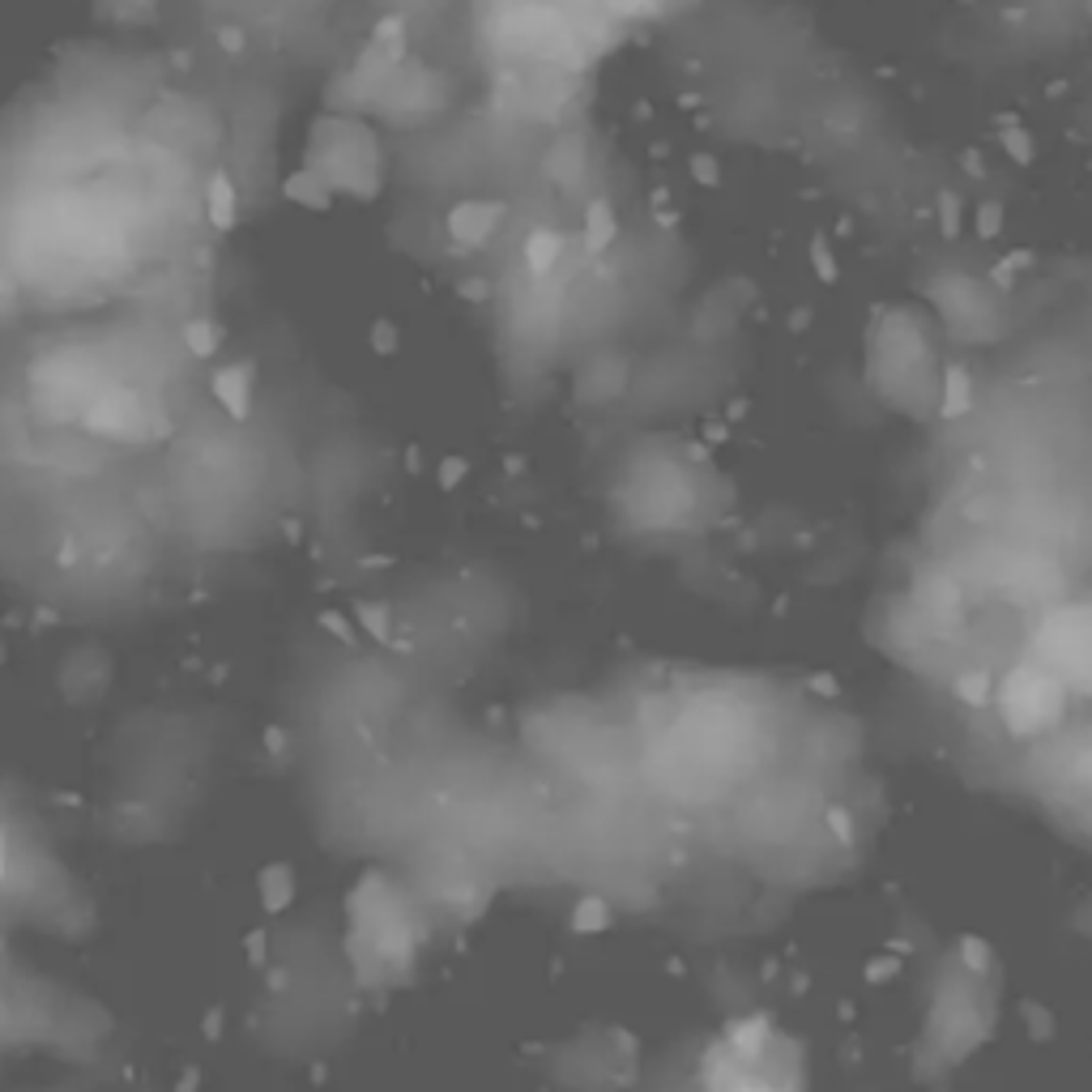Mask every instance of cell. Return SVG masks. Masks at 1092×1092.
I'll use <instances>...</instances> for the list:
<instances>
[{
    "instance_id": "obj_1",
    "label": "cell",
    "mask_w": 1092,
    "mask_h": 1092,
    "mask_svg": "<svg viewBox=\"0 0 1092 1092\" xmlns=\"http://www.w3.org/2000/svg\"><path fill=\"white\" fill-rule=\"evenodd\" d=\"M994 700H999V713L1015 739H1033L1062 717L1066 687L1050 666H1015Z\"/></svg>"
},
{
    "instance_id": "obj_2",
    "label": "cell",
    "mask_w": 1092,
    "mask_h": 1092,
    "mask_svg": "<svg viewBox=\"0 0 1092 1092\" xmlns=\"http://www.w3.org/2000/svg\"><path fill=\"white\" fill-rule=\"evenodd\" d=\"M1037 649L1054 661V675H1080L1088 679L1092 675V610L1088 606H1066V610H1054L1046 628L1037 636Z\"/></svg>"
},
{
    "instance_id": "obj_3",
    "label": "cell",
    "mask_w": 1092,
    "mask_h": 1092,
    "mask_svg": "<svg viewBox=\"0 0 1092 1092\" xmlns=\"http://www.w3.org/2000/svg\"><path fill=\"white\" fill-rule=\"evenodd\" d=\"M960 696H964L969 704H986V700H990V679H986V675H964V679H960Z\"/></svg>"
}]
</instances>
